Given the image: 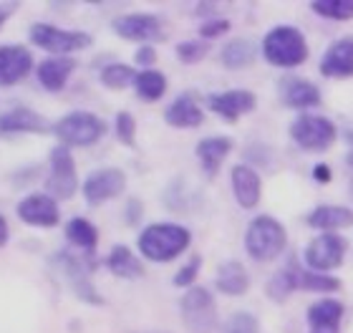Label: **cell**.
Returning a JSON list of instances; mask_svg holds the SVG:
<instances>
[{"instance_id":"1","label":"cell","mask_w":353,"mask_h":333,"mask_svg":"<svg viewBox=\"0 0 353 333\" xmlns=\"http://www.w3.org/2000/svg\"><path fill=\"white\" fill-rule=\"evenodd\" d=\"M192 243L190 230L176 225V222H154L149 228L141 230L139 235V250L144 258L154 263H170L179 258Z\"/></svg>"},{"instance_id":"2","label":"cell","mask_w":353,"mask_h":333,"mask_svg":"<svg viewBox=\"0 0 353 333\" xmlns=\"http://www.w3.org/2000/svg\"><path fill=\"white\" fill-rule=\"evenodd\" d=\"M263 56L278 68H295L308 59V41L295 26H275L263 38Z\"/></svg>"},{"instance_id":"3","label":"cell","mask_w":353,"mask_h":333,"mask_svg":"<svg viewBox=\"0 0 353 333\" xmlns=\"http://www.w3.org/2000/svg\"><path fill=\"white\" fill-rule=\"evenodd\" d=\"M288 235L285 228L280 225L275 217L270 215H258L255 220L248 225L245 232V250L252 260L258 263H270L285 250Z\"/></svg>"},{"instance_id":"4","label":"cell","mask_w":353,"mask_h":333,"mask_svg":"<svg viewBox=\"0 0 353 333\" xmlns=\"http://www.w3.org/2000/svg\"><path fill=\"white\" fill-rule=\"evenodd\" d=\"M290 139L303 152H328L339 139V129L328 117L321 114H301L290 124Z\"/></svg>"},{"instance_id":"5","label":"cell","mask_w":353,"mask_h":333,"mask_svg":"<svg viewBox=\"0 0 353 333\" xmlns=\"http://www.w3.org/2000/svg\"><path fill=\"white\" fill-rule=\"evenodd\" d=\"M53 134L59 137L63 147H91L106 134V124L96 114L71 111L61 121H56Z\"/></svg>"},{"instance_id":"6","label":"cell","mask_w":353,"mask_h":333,"mask_svg":"<svg viewBox=\"0 0 353 333\" xmlns=\"http://www.w3.org/2000/svg\"><path fill=\"white\" fill-rule=\"evenodd\" d=\"M179 316L190 333H212L217 328V305L207 288H190L179 301Z\"/></svg>"},{"instance_id":"7","label":"cell","mask_w":353,"mask_h":333,"mask_svg":"<svg viewBox=\"0 0 353 333\" xmlns=\"http://www.w3.org/2000/svg\"><path fill=\"white\" fill-rule=\"evenodd\" d=\"M30 41L43 48V51L53 53V56H66V53L83 51L91 46V36L81 33V30H61L48 23H36L30 28Z\"/></svg>"},{"instance_id":"8","label":"cell","mask_w":353,"mask_h":333,"mask_svg":"<svg viewBox=\"0 0 353 333\" xmlns=\"http://www.w3.org/2000/svg\"><path fill=\"white\" fill-rule=\"evenodd\" d=\"M46 190L53 200H71L79 190V177H76V162L68 147H56L51 152V172L46 179Z\"/></svg>"},{"instance_id":"9","label":"cell","mask_w":353,"mask_h":333,"mask_svg":"<svg viewBox=\"0 0 353 333\" xmlns=\"http://www.w3.org/2000/svg\"><path fill=\"white\" fill-rule=\"evenodd\" d=\"M346 260V240L336 232H321L305 248V265L316 273H328L343 265Z\"/></svg>"},{"instance_id":"10","label":"cell","mask_w":353,"mask_h":333,"mask_svg":"<svg viewBox=\"0 0 353 333\" xmlns=\"http://www.w3.org/2000/svg\"><path fill=\"white\" fill-rule=\"evenodd\" d=\"M126 187V174L117 167H106V170H96L91 172L83 182L81 192L86 197L88 205H101V202H109L114 197L124 192Z\"/></svg>"},{"instance_id":"11","label":"cell","mask_w":353,"mask_h":333,"mask_svg":"<svg viewBox=\"0 0 353 333\" xmlns=\"http://www.w3.org/2000/svg\"><path fill=\"white\" fill-rule=\"evenodd\" d=\"M53 263L61 265V270L66 273V278L71 281V285H74V293L81 298V301L94 303V305L103 303V298L99 296L94 290V285H91V268H88V263H83L79 255H71V252H56V255H53Z\"/></svg>"},{"instance_id":"12","label":"cell","mask_w":353,"mask_h":333,"mask_svg":"<svg viewBox=\"0 0 353 333\" xmlns=\"http://www.w3.org/2000/svg\"><path fill=\"white\" fill-rule=\"evenodd\" d=\"M114 33L126 41H137V43H149V41H159L164 38L162 21L152 13H129L114 21Z\"/></svg>"},{"instance_id":"13","label":"cell","mask_w":353,"mask_h":333,"mask_svg":"<svg viewBox=\"0 0 353 333\" xmlns=\"http://www.w3.org/2000/svg\"><path fill=\"white\" fill-rule=\"evenodd\" d=\"M207 106H210V111L217 114V117L228 119V121H237L240 117L255 111L258 99L248 89L217 91V94H210V97H207Z\"/></svg>"},{"instance_id":"14","label":"cell","mask_w":353,"mask_h":333,"mask_svg":"<svg viewBox=\"0 0 353 333\" xmlns=\"http://www.w3.org/2000/svg\"><path fill=\"white\" fill-rule=\"evenodd\" d=\"M18 217L28 225H36V228H56L61 220L59 205L51 194H28L26 200H21L18 205Z\"/></svg>"},{"instance_id":"15","label":"cell","mask_w":353,"mask_h":333,"mask_svg":"<svg viewBox=\"0 0 353 333\" xmlns=\"http://www.w3.org/2000/svg\"><path fill=\"white\" fill-rule=\"evenodd\" d=\"M321 74L325 79H348L353 76V38H339L328 46L321 59Z\"/></svg>"},{"instance_id":"16","label":"cell","mask_w":353,"mask_h":333,"mask_svg":"<svg viewBox=\"0 0 353 333\" xmlns=\"http://www.w3.org/2000/svg\"><path fill=\"white\" fill-rule=\"evenodd\" d=\"M232 194H235L237 205L243 210H252L260 205V197H263V182H260L258 172L248 167V164H237L232 167Z\"/></svg>"},{"instance_id":"17","label":"cell","mask_w":353,"mask_h":333,"mask_svg":"<svg viewBox=\"0 0 353 333\" xmlns=\"http://www.w3.org/2000/svg\"><path fill=\"white\" fill-rule=\"evenodd\" d=\"M280 101L288 109L305 111L321 104V91L308 79H295V76H290L285 81H280Z\"/></svg>"},{"instance_id":"18","label":"cell","mask_w":353,"mask_h":333,"mask_svg":"<svg viewBox=\"0 0 353 333\" xmlns=\"http://www.w3.org/2000/svg\"><path fill=\"white\" fill-rule=\"evenodd\" d=\"M33 66V56L23 46H0V86H10L26 79Z\"/></svg>"},{"instance_id":"19","label":"cell","mask_w":353,"mask_h":333,"mask_svg":"<svg viewBox=\"0 0 353 333\" xmlns=\"http://www.w3.org/2000/svg\"><path fill=\"white\" fill-rule=\"evenodd\" d=\"M48 129H51L48 119L41 117L38 111L28 109V106H18V109L0 117V132L3 134H46Z\"/></svg>"},{"instance_id":"20","label":"cell","mask_w":353,"mask_h":333,"mask_svg":"<svg viewBox=\"0 0 353 333\" xmlns=\"http://www.w3.org/2000/svg\"><path fill=\"white\" fill-rule=\"evenodd\" d=\"M232 147H235V144H232L230 137H207V139L199 141L197 149H194V154H197L207 177H214V174L220 172L222 162L230 157Z\"/></svg>"},{"instance_id":"21","label":"cell","mask_w":353,"mask_h":333,"mask_svg":"<svg viewBox=\"0 0 353 333\" xmlns=\"http://www.w3.org/2000/svg\"><path fill=\"white\" fill-rule=\"evenodd\" d=\"M214 285L220 293L225 296H245L248 290H250V273L245 270L243 263H237V260H228V263H222L217 268V275H214Z\"/></svg>"},{"instance_id":"22","label":"cell","mask_w":353,"mask_h":333,"mask_svg":"<svg viewBox=\"0 0 353 333\" xmlns=\"http://www.w3.org/2000/svg\"><path fill=\"white\" fill-rule=\"evenodd\" d=\"M76 61L68 56H51V59L41 61L38 66V81L46 91H61L66 86L68 76L74 74Z\"/></svg>"},{"instance_id":"23","label":"cell","mask_w":353,"mask_h":333,"mask_svg":"<svg viewBox=\"0 0 353 333\" xmlns=\"http://www.w3.org/2000/svg\"><path fill=\"white\" fill-rule=\"evenodd\" d=\"M308 225L321 232H336V230L353 228V210L341 205H318L308 215Z\"/></svg>"},{"instance_id":"24","label":"cell","mask_w":353,"mask_h":333,"mask_svg":"<svg viewBox=\"0 0 353 333\" xmlns=\"http://www.w3.org/2000/svg\"><path fill=\"white\" fill-rule=\"evenodd\" d=\"M164 119H167V124L174 126V129H194V126L202 124V109L197 106V101L190 97V94H184V97H176L167 111H164Z\"/></svg>"},{"instance_id":"25","label":"cell","mask_w":353,"mask_h":333,"mask_svg":"<svg viewBox=\"0 0 353 333\" xmlns=\"http://www.w3.org/2000/svg\"><path fill=\"white\" fill-rule=\"evenodd\" d=\"M298 275H301V268H298V263H295V258H293L285 268H280L278 273L268 281V285H265L268 298L275 301V303H285L295 290H301L298 288Z\"/></svg>"},{"instance_id":"26","label":"cell","mask_w":353,"mask_h":333,"mask_svg":"<svg viewBox=\"0 0 353 333\" xmlns=\"http://www.w3.org/2000/svg\"><path fill=\"white\" fill-rule=\"evenodd\" d=\"M106 268H109L117 278H126V281H134V278H141V275H144V268H141L139 258H137L126 245H117V248L109 252Z\"/></svg>"},{"instance_id":"27","label":"cell","mask_w":353,"mask_h":333,"mask_svg":"<svg viewBox=\"0 0 353 333\" xmlns=\"http://www.w3.org/2000/svg\"><path fill=\"white\" fill-rule=\"evenodd\" d=\"M343 319V303L336 298H323L308 308L310 328H339Z\"/></svg>"},{"instance_id":"28","label":"cell","mask_w":353,"mask_h":333,"mask_svg":"<svg viewBox=\"0 0 353 333\" xmlns=\"http://www.w3.org/2000/svg\"><path fill=\"white\" fill-rule=\"evenodd\" d=\"M255 56H258V51H255V43H252V41H248V38H235V41L225 43V48H222V53H220V61L225 68L237 71V68L252 66Z\"/></svg>"},{"instance_id":"29","label":"cell","mask_w":353,"mask_h":333,"mask_svg":"<svg viewBox=\"0 0 353 333\" xmlns=\"http://www.w3.org/2000/svg\"><path fill=\"white\" fill-rule=\"evenodd\" d=\"M66 237L71 245L91 252L96 248V243H99V230H96L94 222H88L86 217H74V220H68V225H66Z\"/></svg>"},{"instance_id":"30","label":"cell","mask_w":353,"mask_h":333,"mask_svg":"<svg viewBox=\"0 0 353 333\" xmlns=\"http://www.w3.org/2000/svg\"><path fill=\"white\" fill-rule=\"evenodd\" d=\"M134 86H137V94H139L144 101H157V99H162L164 91H167V76L159 74V71H152V68H144V71L137 74Z\"/></svg>"},{"instance_id":"31","label":"cell","mask_w":353,"mask_h":333,"mask_svg":"<svg viewBox=\"0 0 353 333\" xmlns=\"http://www.w3.org/2000/svg\"><path fill=\"white\" fill-rule=\"evenodd\" d=\"M298 288L308 293H336L341 290V281L328 273H316V270H303L298 275Z\"/></svg>"},{"instance_id":"32","label":"cell","mask_w":353,"mask_h":333,"mask_svg":"<svg viewBox=\"0 0 353 333\" xmlns=\"http://www.w3.org/2000/svg\"><path fill=\"white\" fill-rule=\"evenodd\" d=\"M310 10L321 18H331V21H351L353 0H313Z\"/></svg>"},{"instance_id":"33","label":"cell","mask_w":353,"mask_h":333,"mask_svg":"<svg viewBox=\"0 0 353 333\" xmlns=\"http://www.w3.org/2000/svg\"><path fill=\"white\" fill-rule=\"evenodd\" d=\"M134 79H137V74H134V68L126 66V63H111V66H106L101 71V83L111 91L126 89Z\"/></svg>"},{"instance_id":"34","label":"cell","mask_w":353,"mask_h":333,"mask_svg":"<svg viewBox=\"0 0 353 333\" xmlns=\"http://www.w3.org/2000/svg\"><path fill=\"white\" fill-rule=\"evenodd\" d=\"M174 53L182 63L192 66V63H199V61L210 53V46H207V41H202V38H199V41H184V43L176 46Z\"/></svg>"},{"instance_id":"35","label":"cell","mask_w":353,"mask_h":333,"mask_svg":"<svg viewBox=\"0 0 353 333\" xmlns=\"http://www.w3.org/2000/svg\"><path fill=\"white\" fill-rule=\"evenodd\" d=\"M258 328H260L258 319L248 311L232 313L228 319V323H225V333H258Z\"/></svg>"},{"instance_id":"36","label":"cell","mask_w":353,"mask_h":333,"mask_svg":"<svg viewBox=\"0 0 353 333\" xmlns=\"http://www.w3.org/2000/svg\"><path fill=\"white\" fill-rule=\"evenodd\" d=\"M114 126H117V137L121 144H126V147L137 144V121H134V117L129 111H119Z\"/></svg>"},{"instance_id":"37","label":"cell","mask_w":353,"mask_h":333,"mask_svg":"<svg viewBox=\"0 0 353 333\" xmlns=\"http://www.w3.org/2000/svg\"><path fill=\"white\" fill-rule=\"evenodd\" d=\"M199 268H202V255H192V258L176 270V275H174L176 288H190L192 283H194V278H197Z\"/></svg>"},{"instance_id":"38","label":"cell","mask_w":353,"mask_h":333,"mask_svg":"<svg viewBox=\"0 0 353 333\" xmlns=\"http://www.w3.org/2000/svg\"><path fill=\"white\" fill-rule=\"evenodd\" d=\"M228 30H230V21H225V18H212V21H205L199 26V38H202V41H212V38L225 36Z\"/></svg>"},{"instance_id":"39","label":"cell","mask_w":353,"mask_h":333,"mask_svg":"<svg viewBox=\"0 0 353 333\" xmlns=\"http://www.w3.org/2000/svg\"><path fill=\"white\" fill-rule=\"evenodd\" d=\"M134 61H137L139 66H154L157 51L152 46H141V48H137V53H134Z\"/></svg>"},{"instance_id":"40","label":"cell","mask_w":353,"mask_h":333,"mask_svg":"<svg viewBox=\"0 0 353 333\" xmlns=\"http://www.w3.org/2000/svg\"><path fill=\"white\" fill-rule=\"evenodd\" d=\"M141 215H144V210H141V202L139 200H129V202H126V222H129V225H137Z\"/></svg>"},{"instance_id":"41","label":"cell","mask_w":353,"mask_h":333,"mask_svg":"<svg viewBox=\"0 0 353 333\" xmlns=\"http://www.w3.org/2000/svg\"><path fill=\"white\" fill-rule=\"evenodd\" d=\"M331 167H328V164H316V167H313V179H316V182H331Z\"/></svg>"},{"instance_id":"42","label":"cell","mask_w":353,"mask_h":333,"mask_svg":"<svg viewBox=\"0 0 353 333\" xmlns=\"http://www.w3.org/2000/svg\"><path fill=\"white\" fill-rule=\"evenodd\" d=\"M8 243V220L0 215V248Z\"/></svg>"},{"instance_id":"43","label":"cell","mask_w":353,"mask_h":333,"mask_svg":"<svg viewBox=\"0 0 353 333\" xmlns=\"http://www.w3.org/2000/svg\"><path fill=\"white\" fill-rule=\"evenodd\" d=\"M348 147L351 149H348V154H346V164L353 170V132L348 134Z\"/></svg>"},{"instance_id":"44","label":"cell","mask_w":353,"mask_h":333,"mask_svg":"<svg viewBox=\"0 0 353 333\" xmlns=\"http://www.w3.org/2000/svg\"><path fill=\"white\" fill-rule=\"evenodd\" d=\"M310 333H341V328H310Z\"/></svg>"},{"instance_id":"45","label":"cell","mask_w":353,"mask_h":333,"mask_svg":"<svg viewBox=\"0 0 353 333\" xmlns=\"http://www.w3.org/2000/svg\"><path fill=\"white\" fill-rule=\"evenodd\" d=\"M8 13H10V10H8V8H0V28H3V23H6Z\"/></svg>"},{"instance_id":"46","label":"cell","mask_w":353,"mask_h":333,"mask_svg":"<svg viewBox=\"0 0 353 333\" xmlns=\"http://www.w3.org/2000/svg\"><path fill=\"white\" fill-rule=\"evenodd\" d=\"M134 333H167V331H134Z\"/></svg>"},{"instance_id":"47","label":"cell","mask_w":353,"mask_h":333,"mask_svg":"<svg viewBox=\"0 0 353 333\" xmlns=\"http://www.w3.org/2000/svg\"><path fill=\"white\" fill-rule=\"evenodd\" d=\"M351 197H353V182H351Z\"/></svg>"}]
</instances>
